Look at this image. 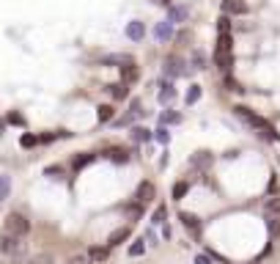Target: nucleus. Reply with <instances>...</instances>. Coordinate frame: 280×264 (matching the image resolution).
<instances>
[{
    "mask_svg": "<svg viewBox=\"0 0 280 264\" xmlns=\"http://www.w3.org/2000/svg\"><path fill=\"white\" fill-rule=\"evenodd\" d=\"M223 83H225V91H236V94H244L242 83H239V80H233L231 74H225V77H223Z\"/></svg>",
    "mask_w": 280,
    "mask_h": 264,
    "instance_id": "obj_26",
    "label": "nucleus"
},
{
    "mask_svg": "<svg viewBox=\"0 0 280 264\" xmlns=\"http://www.w3.org/2000/svg\"><path fill=\"white\" fill-rule=\"evenodd\" d=\"M266 228L272 237H280V215H266Z\"/></svg>",
    "mask_w": 280,
    "mask_h": 264,
    "instance_id": "obj_22",
    "label": "nucleus"
},
{
    "mask_svg": "<svg viewBox=\"0 0 280 264\" xmlns=\"http://www.w3.org/2000/svg\"><path fill=\"white\" fill-rule=\"evenodd\" d=\"M44 173L50 176V179H61V176H63V168H61V165H50Z\"/></svg>",
    "mask_w": 280,
    "mask_h": 264,
    "instance_id": "obj_38",
    "label": "nucleus"
},
{
    "mask_svg": "<svg viewBox=\"0 0 280 264\" xmlns=\"http://www.w3.org/2000/svg\"><path fill=\"white\" fill-rule=\"evenodd\" d=\"M192 69H206V55L201 50H192Z\"/></svg>",
    "mask_w": 280,
    "mask_h": 264,
    "instance_id": "obj_30",
    "label": "nucleus"
},
{
    "mask_svg": "<svg viewBox=\"0 0 280 264\" xmlns=\"http://www.w3.org/2000/svg\"><path fill=\"white\" fill-rule=\"evenodd\" d=\"M201 94H203V88H201V85H190V91H187L184 102H187V105H195L198 99H201Z\"/></svg>",
    "mask_w": 280,
    "mask_h": 264,
    "instance_id": "obj_25",
    "label": "nucleus"
},
{
    "mask_svg": "<svg viewBox=\"0 0 280 264\" xmlns=\"http://www.w3.org/2000/svg\"><path fill=\"white\" fill-rule=\"evenodd\" d=\"M187 17H190V9H187V6H171V9H168V22H173V25L187 22Z\"/></svg>",
    "mask_w": 280,
    "mask_h": 264,
    "instance_id": "obj_10",
    "label": "nucleus"
},
{
    "mask_svg": "<svg viewBox=\"0 0 280 264\" xmlns=\"http://www.w3.org/2000/svg\"><path fill=\"white\" fill-rule=\"evenodd\" d=\"M162 72H165V77H182V74H190L192 69H187V63L182 61V58L168 55V58H165V66H162Z\"/></svg>",
    "mask_w": 280,
    "mask_h": 264,
    "instance_id": "obj_3",
    "label": "nucleus"
},
{
    "mask_svg": "<svg viewBox=\"0 0 280 264\" xmlns=\"http://www.w3.org/2000/svg\"><path fill=\"white\" fill-rule=\"evenodd\" d=\"M220 9H223V14H228V17L247 14V3H244V0H223V3H220Z\"/></svg>",
    "mask_w": 280,
    "mask_h": 264,
    "instance_id": "obj_4",
    "label": "nucleus"
},
{
    "mask_svg": "<svg viewBox=\"0 0 280 264\" xmlns=\"http://www.w3.org/2000/svg\"><path fill=\"white\" fill-rule=\"evenodd\" d=\"M126 36H129L132 42H143V36H146V25H143V22H137V20H132L129 25H126Z\"/></svg>",
    "mask_w": 280,
    "mask_h": 264,
    "instance_id": "obj_15",
    "label": "nucleus"
},
{
    "mask_svg": "<svg viewBox=\"0 0 280 264\" xmlns=\"http://www.w3.org/2000/svg\"><path fill=\"white\" fill-rule=\"evenodd\" d=\"M160 124H182V113H176V110H168V113L160 116Z\"/></svg>",
    "mask_w": 280,
    "mask_h": 264,
    "instance_id": "obj_21",
    "label": "nucleus"
},
{
    "mask_svg": "<svg viewBox=\"0 0 280 264\" xmlns=\"http://www.w3.org/2000/svg\"><path fill=\"white\" fill-rule=\"evenodd\" d=\"M140 212H143V209H140V204H132V207H126V215H129V218H140Z\"/></svg>",
    "mask_w": 280,
    "mask_h": 264,
    "instance_id": "obj_39",
    "label": "nucleus"
},
{
    "mask_svg": "<svg viewBox=\"0 0 280 264\" xmlns=\"http://www.w3.org/2000/svg\"><path fill=\"white\" fill-rule=\"evenodd\" d=\"M113 116H115V108H113V105H99V108H96V119L102 121V124H107Z\"/></svg>",
    "mask_w": 280,
    "mask_h": 264,
    "instance_id": "obj_19",
    "label": "nucleus"
},
{
    "mask_svg": "<svg viewBox=\"0 0 280 264\" xmlns=\"http://www.w3.org/2000/svg\"><path fill=\"white\" fill-rule=\"evenodd\" d=\"M91 160H93V154H83V157H74V168H77V171H80V168H85V165H88Z\"/></svg>",
    "mask_w": 280,
    "mask_h": 264,
    "instance_id": "obj_37",
    "label": "nucleus"
},
{
    "mask_svg": "<svg viewBox=\"0 0 280 264\" xmlns=\"http://www.w3.org/2000/svg\"><path fill=\"white\" fill-rule=\"evenodd\" d=\"M107 157L113 162H126V160H129V154H126L124 149H107Z\"/></svg>",
    "mask_w": 280,
    "mask_h": 264,
    "instance_id": "obj_28",
    "label": "nucleus"
},
{
    "mask_svg": "<svg viewBox=\"0 0 280 264\" xmlns=\"http://www.w3.org/2000/svg\"><path fill=\"white\" fill-rule=\"evenodd\" d=\"M110 256V248H91L88 250V259L91 261H104Z\"/></svg>",
    "mask_w": 280,
    "mask_h": 264,
    "instance_id": "obj_24",
    "label": "nucleus"
},
{
    "mask_svg": "<svg viewBox=\"0 0 280 264\" xmlns=\"http://www.w3.org/2000/svg\"><path fill=\"white\" fill-rule=\"evenodd\" d=\"M9 193H11V179L6 173H0V204L9 198Z\"/></svg>",
    "mask_w": 280,
    "mask_h": 264,
    "instance_id": "obj_23",
    "label": "nucleus"
},
{
    "mask_svg": "<svg viewBox=\"0 0 280 264\" xmlns=\"http://www.w3.org/2000/svg\"><path fill=\"white\" fill-rule=\"evenodd\" d=\"M214 63L223 74H231L233 69V52H214Z\"/></svg>",
    "mask_w": 280,
    "mask_h": 264,
    "instance_id": "obj_9",
    "label": "nucleus"
},
{
    "mask_svg": "<svg viewBox=\"0 0 280 264\" xmlns=\"http://www.w3.org/2000/svg\"><path fill=\"white\" fill-rule=\"evenodd\" d=\"M28 231H31V223H28L25 215H20V212L6 215V234H11V237H25Z\"/></svg>",
    "mask_w": 280,
    "mask_h": 264,
    "instance_id": "obj_2",
    "label": "nucleus"
},
{
    "mask_svg": "<svg viewBox=\"0 0 280 264\" xmlns=\"http://www.w3.org/2000/svg\"><path fill=\"white\" fill-rule=\"evenodd\" d=\"M195 264H212V259H209L206 253H198V256H195Z\"/></svg>",
    "mask_w": 280,
    "mask_h": 264,
    "instance_id": "obj_40",
    "label": "nucleus"
},
{
    "mask_svg": "<svg viewBox=\"0 0 280 264\" xmlns=\"http://www.w3.org/2000/svg\"><path fill=\"white\" fill-rule=\"evenodd\" d=\"M231 50H233L231 33H220V36H217V50H214V52H231Z\"/></svg>",
    "mask_w": 280,
    "mask_h": 264,
    "instance_id": "obj_20",
    "label": "nucleus"
},
{
    "mask_svg": "<svg viewBox=\"0 0 280 264\" xmlns=\"http://www.w3.org/2000/svg\"><path fill=\"white\" fill-rule=\"evenodd\" d=\"M129 138L135 140V143H146V140H151L154 135H151V130H146V127H132Z\"/></svg>",
    "mask_w": 280,
    "mask_h": 264,
    "instance_id": "obj_18",
    "label": "nucleus"
},
{
    "mask_svg": "<svg viewBox=\"0 0 280 264\" xmlns=\"http://www.w3.org/2000/svg\"><path fill=\"white\" fill-rule=\"evenodd\" d=\"M154 39L157 42H171L173 39V22H168V20H162V22H157L154 25Z\"/></svg>",
    "mask_w": 280,
    "mask_h": 264,
    "instance_id": "obj_7",
    "label": "nucleus"
},
{
    "mask_svg": "<svg viewBox=\"0 0 280 264\" xmlns=\"http://www.w3.org/2000/svg\"><path fill=\"white\" fill-rule=\"evenodd\" d=\"M233 113L239 116V119L244 121V124L247 127H253L255 132L261 135V138H269V140H280V132L275 130V127L269 124V121L266 119H261L258 113H253V110L247 108V105H236V108H233Z\"/></svg>",
    "mask_w": 280,
    "mask_h": 264,
    "instance_id": "obj_1",
    "label": "nucleus"
},
{
    "mask_svg": "<svg viewBox=\"0 0 280 264\" xmlns=\"http://www.w3.org/2000/svg\"><path fill=\"white\" fill-rule=\"evenodd\" d=\"M154 185L151 182H140L137 185V193H135V198H137V204H149L151 198H154Z\"/></svg>",
    "mask_w": 280,
    "mask_h": 264,
    "instance_id": "obj_11",
    "label": "nucleus"
},
{
    "mask_svg": "<svg viewBox=\"0 0 280 264\" xmlns=\"http://www.w3.org/2000/svg\"><path fill=\"white\" fill-rule=\"evenodd\" d=\"M0 135H3V121H0Z\"/></svg>",
    "mask_w": 280,
    "mask_h": 264,
    "instance_id": "obj_44",
    "label": "nucleus"
},
{
    "mask_svg": "<svg viewBox=\"0 0 280 264\" xmlns=\"http://www.w3.org/2000/svg\"><path fill=\"white\" fill-rule=\"evenodd\" d=\"M157 6H165V9H171V0H154Z\"/></svg>",
    "mask_w": 280,
    "mask_h": 264,
    "instance_id": "obj_42",
    "label": "nucleus"
},
{
    "mask_svg": "<svg viewBox=\"0 0 280 264\" xmlns=\"http://www.w3.org/2000/svg\"><path fill=\"white\" fill-rule=\"evenodd\" d=\"M217 33H231V17L228 14H223L217 20Z\"/></svg>",
    "mask_w": 280,
    "mask_h": 264,
    "instance_id": "obj_34",
    "label": "nucleus"
},
{
    "mask_svg": "<svg viewBox=\"0 0 280 264\" xmlns=\"http://www.w3.org/2000/svg\"><path fill=\"white\" fill-rule=\"evenodd\" d=\"M72 264H85V256H80V259H72Z\"/></svg>",
    "mask_w": 280,
    "mask_h": 264,
    "instance_id": "obj_43",
    "label": "nucleus"
},
{
    "mask_svg": "<svg viewBox=\"0 0 280 264\" xmlns=\"http://www.w3.org/2000/svg\"><path fill=\"white\" fill-rule=\"evenodd\" d=\"M22 237H11V234H3L0 237V250L3 253H22Z\"/></svg>",
    "mask_w": 280,
    "mask_h": 264,
    "instance_id": "obj_6",
    "label": "nucleus"
},
{
    "mask_svg": "<svg viewBox=\"0 0 280 264\" xmlns=\"http://www.w3.org/2000/svg\"><path fill=\"white\" fill-rule=\"evenodd\" d=\"M126 63H132V55H126V52H113V55H104L102 58V66H126Z\"/></svg>",
    "mask_w": 280,
    "mask_h": 264,
    "instance_id": "obj_8",
    "label": "nucleus"
},
{
    "mask_svg": "<svg viewBox=\"0 0 280 264\" xmlns=\"http://www.w3.org/2000/svg\"><path fill=\"white\" fill-rule=\"evenodd\" d=\"M187 190H190L187 182H176V185H173V201H182V198L187 196Z\"/></svg>",
    "mask_w": 280,
    "mask_h": 264,
    "instance_id": "obj_27",
    "label": "nucleus"
},
{
    "mask_svg": "<svg viewBox=\"0 0 280 264\" xmlns=\"http://www.w3.org/2000/svg\"><path fill=\"white\" fill-rule=\"evenodd\" d=\"M154 138H157V140H160V143H171V132H168V130H165V127H160V130H157V132H154Z\"/></svg>",
    "mask_w": 280,
    "mask_h": 264,
    "instance_id": "obj_36",
    "label": "nucleus"
},
{
    "mask_svg": "<svg viewBox=\"0 0 280 264\" xmlns=\"http://www.w3.org/2000/svg\"><path fill=\"white\" fill-rule=\"evenodd\" d=\"M190 165H192V168H201V171H206V168L212 165V154H209V151H195V154L190 157Z\"/></svg>",
    "mask_w": 280,
    "mask_h": 264,
    "instance_id": "obj_14",
    "label": "nucleus"
},
{
    "mask_svg": "<svg viewBox=\"0 0 280 264\" xmlns=\"http://www.w3.org/2000/svg\"><path fill=\"white\" fill-rule=\"evenodd\" d=\"M173 99H176V88H173V83H162L160 85V102L162 105H171Z\"/></svg>",
    "mask_w": 280,
    "mask_h": 264,
    "instance_id": "obj_16",
    "label": "nucleus"
},
{
    "mask_svg": "<svg viewBox=\"0 0 280 264\" xmlns=\"http://www.w3.org/2000/svg\"><path fill=\"white\" fill-rule=\"evenodd\" d=\"M143 253H146V239H137V242L129 245V256H132V259H137V256H143Z\"/></svg>",
    "mask_w": 280,
    "mask_h": 264,
    "instance_id": "obj_29",
    "label": "nucleus"
},
{
    "mask_svg": "<svg viewBox=\"0 0 280 264\" xmlns=\"http://www.w3.org/2000/svg\"><path fill=\"white\" fill-rule=\"evenodd\" d=\"M39 143V135H31V132H25V135H22V138H20V146H22V149H33V146H36Z\"/></svg>",
    "mask_w": 280,
    "mask_h": 264,
    "instance_id": "obj_32",
    "label": "nucleus"
},
{
    "mask_svg": "<svg viewBox=\"0 0 280 264\" xmlns=\"http://www.w3.org/2000/svg\"><path fill=\"white\" fill-rule=\"evenodd\" d=\"M179 220H182V226L192 234V237H201V218H198V215L182 212V215H179Z\"/></svg>",
    "mask_w": 280,
    "mask_h": 264,
    "instance_id": "obj_5",
    "label": "nucleus"
},
{
    "mask_svg": "<svg viewBox=\"0 0 280 264\" xmlns=\"http://www.w3.org/2000/svg\"><path fill=\"white\" fill-rule=\"evenodd\" d=\"M266 215H280V196L266 198Z\"/></svg>",
    "mask_w": 280,
    "mask_h": 264,
    "instance_id": "obj_31",
    "label": "nucleus"
},
{
    "mask_svg": "<svg viewBox=\"0 0 280 264\" xmlns=\"http://www.w3.org/2000/svg\"><path fill=\"white\" fill-rule=\"evenodd\" d=\"M176 42L187 44V42H190V31H182V33H179V36H176Z\"/></svg>",
    "mask_w": 280,
    "mask_h": 264,
    "instance_id": "obj_41",
    "label": "nucleus"
},
{
    "mask_svg": "<svg viewBox=\"0 0 280 264\" xmlns=\"http://www.w3.org/2000/svg\"><path fill=\"white\" fill-rule=\"evenodd\" d=\"M6 121H9V124H17V127H22V124H25L22 113H17V110H14V113H9V116H6Z\"/></svg>",
    "mask_w": 280,
    "mask_h": 264,
    "instance_id": "obj_35",
    "label": "nucleus"
},
{
    "mask_svg": "<svg viewBox=\"0 0 280 264\" xmlns=\"http://www.w3.org/2000/svg\"><path fill=\"white\" fill-rule=\"evenodd\" d=\"M107 94L113 99H126L129 97V85L126 83H113V85H107Z\"/></svg>",
    "mask_w": 280,
    "mask_h": 264,
    "instance_id": "obj_17",
    "label": "nucleus"
},
{
    "mask_svg": "<svg viewBox=\"0 0 280 264\" xmlns=\"http://www.w3.org/2000/svg\"><path fill=\"white\" fill-rule=\"evenodd\" d=\"M129 226H121V228H115L113 234H110L107 237V248H115V245H121V242H126V239H129Z\"/></svg>",
    "mask_w": 280,
    "mask_h": 264,
    "instance_id": "obj_12",
    "label": "nucleus"
},
{
    "mask_svg": "<svg viewBox=\"0 0 280 264\" xmlns=\"http://www.w3.org/2000/svg\"><path fill=\"white\" fill-rule=\"evenodd\" d=\"M165 218H168V209H165V207H157L154 215H151V223H154V226H162V223H165Z\"/></svg>",
    "mask_w": 280,
    "mask_h": 264,
    "instance_id": "obj_33",
    "label": "nucleus"
},
{
    "mask_svg": "<svg viewBox=\"0 0 280 264\" xmlns=\"http://www.w3.org/2000/svg\"><path fill=\"white\" fill-rule=\"evenodd\" d=\"M140 77V69H137V63L132 61V63H126V66H121V83H135V80Z\"/></svg>",
    "mask_w": 280,
    "mask_h": 264,
    "instance_id": "obj_13",
    "label": "nucleus"
}]
</instances>
